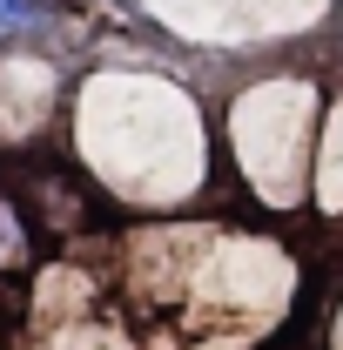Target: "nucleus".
Segmentation results:
<instances>
[{"label":"nucleus","mask_w":343,"mask_h":350,"mask_svg":"<svg viewBox=\"0 0 343 350\" xmlns=\"http://www.w3.org/2000/svg\"><path fill=\"white\" fill-rule=\"evenodd\" d=\"M41 21V0H0V27H27Z\"/></svg>","instance_id":"obj_1"}]
</instances>
